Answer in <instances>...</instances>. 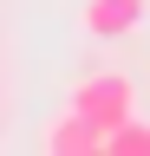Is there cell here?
<instances>
[{"instance_id":"2","label":"cell","mask_w":150,"mask_h":156,"mask_svg":"<svg viewBox=\"0 0 150 156\" xmlns=\"http://www.w3.org/2000/svg\"><path fill=\"white\" fill-rule=\"evenodd\" d=\"M39 150L46 156H104V130L91 124V117L65 111V117H52V124L39 130Z\"/></svg>"},{"instance_id":"1","label":"cell","mask_w":150,"mask_h":156,"mask_svg":"<svg viewBox=\"0 0 150 156\" xmlns=\"http://www.w3.org/2000/svg\"><path fill=\"white\" fill-rule=\"evenodd\" d=\"M79 117H91L104 136L124 124V117H137V85H130L124 72H91V78H79L72 85V98H65Z\"/></svg>"},{"instance_id":"3","label":"cell","mask_w":150,"mask_h":156,"mask_svg":"<svg viewBox=\"0 0 150 156\" xmlns=\"http://www.w3.org/2000/svg\"><path fill=\"white\" fill-rule=\"evenodd\" d=\"M144 13H150V0H85V7H79V26L91 39H124V33L144 26Z\"/></svg>"},{"instance_id":"4","label":"cell","mask_w":150,"mask_h":156,"mask_svg":"<svg viewBox=\"0 0 150 156\" xmlns=\"http://www.w3.org/2000/svg\"><path fill=\"white\" fill-rule=\"evenodd\" d=\"M104 150L111 156H150V124H144V117H124V124L104 136Z\"/></svg>"}]
</instances>
